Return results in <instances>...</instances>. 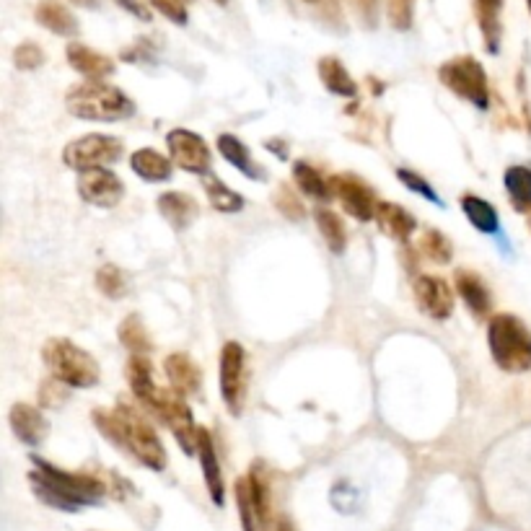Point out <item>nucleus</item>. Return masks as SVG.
I'll return each mask as SVG.
<instances>
[{"instance_id": "obj_5", "label": "nucleus", "mask_w": 531, "mask_h": 531, "mask_svg": "<svg viewBox=\"0 0 531 531\" xmlns=\"http://www.w3.org/2000/svg\"><path fill=\"white\" fill-rule=\"evenodd\" d=\"M42 361L57 381L70 389H91L99 384V363L89 350H83L68 337H52L42 348Z\"/></svg>"}, {"instance_id": "obj_43", "label": "nucleus", "mask_w": 531, "mask_h": 531, "mask_svg": "<svg viewBox=\"0 0 531 531\" xmlns=\"http://www.w3.org/2000/svg\"><path fill=\"white\" fill-rule=\"evenodd\" d=\"M70 3H76L81 8H96L99 6V0H70Z\"/></svg>"}, {"instance_id": "obj_46", "label": "nucleus", "mask_w": 531, "mask_h": 531, "mask_svg": "<svg viewBox=\"0 0 531 531\" xmlns=\"http://www.w3.org/2000/svg\"><path fill=\"white\" fill-rule=\"evenodd\" d=\"M306 3H322V0H306Z\"/></svg>"}, {"instance_id": "obj_9", "label": "nucleus", "mask_w": 531, "mask_h": 531, "mask_svg": "<svg viewBox=\"0 0 531 531\" xmlns=\"http://www.w3.org/2000/svg\"><path fill=\"white\" fill-rule=\"evenodd\" d=\"M221 399L226 410L239 418L247 399V353L236 340H228L221 350Z\"/></svg>"}, {"instance_id": "obj_25", "label": "nucleus", "mask_w": 531, "mask_h": 531, "mask_svg": "<svg viewBox=\"0 0 531 531\" xmlns=\"http://www.w3.org/2000/svg\"><path fill=\"white\" fill-rule=\"evenodd\" d=\"M218 151H221L223 159L228 161V164L234 166V169H239L244 177L249 179H262V169L257 166V161L252 159V153H249V148L241 143L236 135H218Z\"/></svg>"}, {"instance_id": "obj_30", "label": "nucleus", "mask_w": 531, "mask_h": 531, "mask_svg": "<svg viewBox=\"0 0 531 531\" xmlns=\"http://www.w3.org/2000/svg\"><path fill=\"white\" fill-rule=\"evenodd\" d=\"M293 179H296L298 190L304 192V195L314 197V200H329L332 197V187H329V179H324L319 174V169H314L311 164H304V161H298L293 164Z\"/></svg>"}, {"instance_id": "obj_31", "label": "nucleus", "mask_w": 531, "mask_h": 531, "mask_svg": "<svg viewBox=\"0 0 531 531\" xmlns=\"http://www.w3.org/2000/svg\"><path fill=\"white\" fill-rule=\"evenodd\" d=\"M205 192H208L210 205L215 210H221V213H239V210H244V197L231 190V187H226L218 177H205Z\"/></svg>"}, {"instance_id": "obj_45", "label": "nucleus", "mask_w": 531, "mask_h": 531, "mask_svg": "<svg viewBox=\"0 0 531 531\" xmlns=\"http://www.w3.org/2000/svg\"><path fill=\"white\" fill-rule=\"evenodd\" d=\"M215 3H218V6H223V3H228V0H215Z\"/></svg>"}, {"instance_id": "obj_24", "label": "nucleus", "mask_w": 531, "mask_h": 531, "mask_svg": "<svg viewBox=\"0 0 531 531\" xmlns=\"http://www.w3.org/2000/svg\"><path fill=\"white\" fill-rule=\"evenodd\" d=\"M127 381H130V389H133L135 397L140 399V405L151 407V402L159 394V386L153 381L151 363H148L146 355H133L130 363H127Z\"/></svg>"}, {"instance_id": "obj_29", "label": "nucleus", "mask_w": 531, "mask_h": 531, "mask_svg": "<svg viewBox=\"0 0 531 531\" xmlns=\"http://www.w3.org/2000/svg\"><path fill=\"white\" fill-rule=\"evenodd\" d=\"M314 218H317V226H319V231H322L324 241H327L329 252H335V254L345 252V244H348V231H345V223H342L340 215L329 208H317Z\"/></svg>"}, {"instance_id": "obj_42", "label": "nucleus", "mask_w": 531, "mask_h": 531, "mask_svg": "<svg viewBox=\"0 0 531 531\" xmlns=\"http://www.w3.org/2000/svg\"><path fill=\"white\" fill-rule=\"evenodd\" d=\"M117 6L125 8L130 16H135L138 21H151V8L146 6V0H114Z\"/></svg>"}, {"instance_id": "obj_2", "label": "nucleus", "mask_w": 531, "mask_h": 531, "mask_svg": "<svg viewBox=\"0 0 531 531\" xmlns=\"http://www.w3.org/2000/svg\"><path fill=\"white\" fill-rule=\"evenodd\" d=\"M32 490L42 503L57 508V511L76 513L83 506H96L104 498L107 487L102 480H96L91 475H81V472H68L55 464L32 456Z\"/></svg>"}, {"instance_id": "obj_27", "label": "nucleus", "mask_w": 531, "mask_h": 531, "mask_svg": "<svg viewBox=\"0 0 531 531\" xmlns=\"http://www.w3.org/2000/svg\"><path fill=\"white\" fill-rule=\"evenodd\" d=\"M462 210H464V215H467V221L472 223L477 231H482V234H498L500 231L498 210L487 203L485 197L464 195L462 197Z\"/></svg>"}, {"instance_id": "obj_22", "label": "nucleus", "mask_w": 531, "mask_h": 531, "mask_svg": "<svg viewBox=\"0 0 531 531\" xmlns=\"http://www.w3.org/2000/svg\"><path fill=\"white\" fill-rule=\"evenodd\" d=\"M130 169L138 174L140 179H146L151 184L169 182L171 171H174V161L166 159L164 153L153 151V148H140L130 156Z\"/></svg>"}, {"instance_id": "obj_11", "label": "nucleus", "mask_w": 531, "mask_h": 531, "mask_svg": "<svg viewBox=\"0 0 531 531\" xmlns=\"http://www.w3.org/2000/svg\"><path fill=\"white\" fill-rule=\"evenodd\" d=\"M329 187H332V195L342 203L345 213L353 215L355 221H373L379 200H376L373 190L361 177H355V174H335V177L329 179Z\"/></svg>"}, {"instance_id": "obj_19", "label": "nucleus", "mask_w": 531, "mask_h": 531, "mask_svg": "<svg viewBox=\"0 0 531 531\" xmlns=\"http://www.w3.org/2000/svg\"><path fill=\"white\" fill-rule=\"evenodd\" d=\"M159 213L164 215V221L169 223L174 231H184L197 221L200 215V205L187 192H164L159 197Z\"/></svg>"}, {"instance_id": "obj_16", "label": "nucleus", "mask_w": 531, "mask_h": 531, "mask_svg": "<svg viewBox=\"0 0 531 531\" xmlns=\"http://www.w3.org/2000/svg\"><path fill=\"white\" fill-rule=\"evenodd\" d=\"M68 63L70 68L81 73L89 81H104V78L114 76V60L104 52H96L94 47L81 45V42H70L68 45Z\"/></svg>"}, {"instance_id": "obj_36", "label": "nucleus", "mask_w": 531, "mask_h": 531, "mask_svg": "<svg viewBox=\"0 0 531 531\" xmlns=\"http://www.w3.org/2000/svg\"><path fill=\"white\" fill-rule=\"evenodd\" d=\"M386 13L394 29L407 32L415 19V0H386Z\"/></svg>"}, {"instance_id": "obj_37", "label": "nucleus", "mask_w": 531, "mask_h": 531, "mask_svg": "<svg viewBox=\"0 0 531 531\" xmlns=\"http://www.w3.org/2000/svg\"><path fill=\"white\" fill-rule=\"evenodd\" d=\"M397 177H399V182L405 184V187L410 192H415V195L425 197V200H430V203L443 205L441 197H438V192L433 190V187H430V182H425V179L420 177V174H415V171H410V169H397Z\"/></svg>"}, {"instance_id": "obj_41", "label": "nucleus", "mask_w": 531, "mask_h": 531, "mask_svg": "<svg viewBox=\"0 0 531 531\" xmlns=\"http://www.w3.org/2000/svg\"><path fill=\"white\" fill-rule=\"evenodd\" d=\"M65 384L63 381H57L55 376H52L50 381H45V384L39 386V402H42V407H57L60 402L65 399Z\"/></svg>"}, {"instance_id": "obj_1", "label": "nucleus", "mask_w": 531, "mask_h": 531, "mask_svg": "<svg viewBox=\"0 0 531 531\" xmlns=\"http://www.w3.org/2000/svg\"><path fill=\"white\" fill-rule=\"evenodd\" d=\"M91 418H94V425L99 428V433L107 441H112L117 449L133 454L140 464H146L153 472L166 469L169 456H166L164 443H161L159 433L153 430V425L148 423L143 412L120 402L114 410L99 407V410H94Z\"/></svg>"}, {"instance_id": "obj_15", "label": "nucleus", "mask_w": 531, "mask_h": 531, "mask_svg": "<svg viewBox=\"0 0 531 531\" xmlns=\"http://www.w3.org/2000/svg\"><path fill=\"white\" fill-rule=\"evenodd\" d=\"M8 423H11L13 436L19 438L21 443H26V446H39L47 438V430H50L39 407L26 405V402H19V405L11 407Z\"/></svg>"}, {"instance_id": "obj_10", "label": "nucleus", "mask_w": 531, "mask_h": 531, "mask_svg": "<svg viewBox=\"0 0 531 531\" xmlns=\"http://www.w3.org/2000/svg\"><path fill=\"white\" fill-rule=\"evenodd\" d=\"M166 146H169V159L182 171H190V174H208L210 171L213 156H210L208 143L187 127L169 130Z\"/></svg>"}, {"instance_id": "obj_14", "label": "nucleus", "mask_w": 531, "mask_h": 531, "mask_svg": "<svg viewBox=\"0 0 531 531\" xmlns=\"http://www.w3.org/2000/svg\"><path fill=\"white\" fill-rule=\"evenodd\" d=\"M197 456H200V464H203L205 487H208L210 498H213L215 506H223L226 503V482H223L221 462H218L213 436H210L208 428L197 430Z\"/></svg>"}, {"instance_id": "obj_28", "label": "nucleus", "mask_w": 531, "mask_h": 531, "mask_svg": "<svg viewBox=\"0 0 531 531\" xmlns=\"http://www.w3.org/2000/svg\"><path fill=\"white\" fill-rule=\"evenodd\" d=\"M506 192L511 197L513 208L519 210V213H526L531 210V169L529 166H511L506 169Z\"/></svg>"}, {"instance_id": "obj_35", "label": "nucleus", "mask_w": 531, "mask_h": 531, "mask_svg": "<svg viewBox=\"0 0 531 531\" xmlns=\"http://www.w3.org/2000/svg\"><path fill=\"white\" fill-rule=\"evenodd\" d=\"M96 288L104 293L107 298H122L127 293V278L125 272L117 265H104L96 272Z\"/></svg>"}, {"instance_id": "obj_17", "label": "nucleus", "mask_w": 531, "mask_h": 531, "mask_svg": "<svg viewBox=\"0 0 531 531\" xmlns=\"http://www.w3.org/2000/svg\"><path fill=\"white\" fill-rule=\"evenodd\" d=\"M456 293L462 296L464 306L469 309V314L477 319H485L493 309V296H490V288L485 285V280L472 270H456Z\"/></svg>"}, {"instance_id": "obj_4", "label": "nucleus", "mask_w": 531, "mask_h": 531, "mask_svg": "<svg viewBox=\"0 0 531 531\" xmlns=\"http://www.w3.org/2000/svg\"><path fill=\"white\" fill-rule=\"evenodd\" d=\"M487 345L495 366L506 373H526L531 368V332L513 314H495L487 322Z\"/></svg>"}, {"instance_id": "obj_6", "label": "nucleus", "mask_w": 531, "mask_h": 531, "mask_svg": "<svg viewBox=\"0 0 531 531\" xmlns=\"http://www.w3.org/2000/svg\"><path fill=\"white\" fill-rule=\"evenodd\" d=\"M438 78L449 91H454L459 99L487 109L490 104V86H487V73L480 60L472 55L451 57L438 68Z\"/></svg>"}, {"instance_id": "obj_20", "label": "nucleus", "mask_w": 531, "mask_h": 531, "mask_svg": "<svg viewBox=\"0 0 531 531\" xmlns=\"http://www.w3.org/2000/svg\"><path fill=\"white\" fill-rule=\"evenodd\" d=\"M373 221L379 223V228L386 236H392V239L402 241V244H407L412 231L418 228V221H415V215H412L410 210H405L402 205L386 203V200H379Z\"/></svg>"}, {"instance_id": "obj_23", "label": "nucleus", "mask_w": 531, "mask_h": 531, "mask_svg": "<svg viewBox=\"0 0 531 531\" xmlns=\"http://www.w3.org/2000/svg\"><path fill=\"white\" fill-rule=\"evenodd\" d=\"M319 78H322L324 89L332 91L335 96H342V99H355L358 96V86H355L353 76L337 57H322L319 60Z\"/></svg>"}, {"instance_id": "obj_7", "label": "nucleus", "mask_w": 531, "mask_h": 531, "mask_svg": "<svg viewBox=\"0 0 531 531\" xmlns=\"http://www.w3.org/2000/svg\"><path fill=\"white\" fill-rule=\"evenodd\" d=\"M122 153H125V146H122L120 138H114V135L91 133V135H83V138L70 140L63 151V161L68 169L81 174V171L117 164V161L122 159Z\"/></svg>"}, {"instance_id": "obj_32", "label": "nucleus", "mask_w": 531, "mask_h": 531, "mask_svg": "<svg viewBox=\"0 0 531 531\" xmlns=\"http://www.w3.org/2000/svg\"><path fill=\"white\" fill-rule=\"evenodd\" d=\"M236 506H239V519L241 529L244 531H257L260 529V511H257V500L252 493V482L249 477H241L236 482Z\"/></svg>"}, {"instance_id": "obj_33", "label": "nucleus", "mask_w": 531, "mask_h": 531, "mask_svg": "<svg viewBox=\"0 0 531 531\" xmlns=\"http://www.w3.org/2000/svg\"><path fill=\"white\" fill-rule=\"evenodd\" d=\"M420 252L423 257H428L430 262L436 265H449L454 260V247H451V239L438 228H425L423 239H420Z\"/></svg>"}, {"instance_id": "obj_38", "label": "nucleus", "mask_w": 531, "mask_h": 531, "mask_svg": "<svg viewBox=\"0 0 531 531\" xmlns=\"http://www.w3.org/2000/svg\"><path fill=\"white\" fill-rule=\"evenodd\" d=\"M13 63H16V68L21 70L39 68V65L45 63V50L39 45H34V42H24V45H19L13 50Z\"/></svg>"}, {"instance_id": "obj_44", "label": "nucleus", "mask_w": 531, "mask_h": 531, "mask_svg": "<svg viewBox=\"0 0 531 531\" xmlns=\"http://www.w3.org/2000/svg\"><path fill=\"white\" fill-rule=\"evenodd\" d=\"M278 531H293L291 521H288V519H280L278 521Z\"/></svg>"}, {"instance_id": "obj_40", "label": "nucleus", "mask_w": 531, "mask_h": 531, "mask_svg": "<svg viewBox=\"0 0 531 531\" xmlns=\"http://www.w3.org/2000/svg\"><path fill=\"white\" fill-rule=\"evenodd\" d=\"M278 208H280V213H283L285 218H291V221H301L306 213L304 205L298 203V197L293 195L288 187H283V190L278 192Z\"/></svg>"}, {"instance_id": "obj_18", "label": "nucleus", "mask_w": 531, "mask_h": 531, "mask_svg": "<svg viewBox=\"0 0 531 531\" xmlns=\"http://www.w3.org/2000/svg\"><path fill=\"white\" fill-rule=\"evenodd\" d=\"M164 373H166V379H169L171 389L182 394V397L184 394L200 392V384H203V373H200L197 363L192 361L187 353L166 355Z\"/></svg>"}, {"instance_id": "obj_26", "label": "nucleus", "mask_w": 531, "mask_h": 531, "mask_svg": "<svg viewBox=\"0 0 531 531\" xmlns=\"http://www.w3.org/2000/svg\"><path fill=\"white\" fill-rule=\"evenodd\" d=\"M500 11H503V0H475L477 24L485 37L487 52H498L500 47Z\"/></svg>"}, {"instance_id": "obj_34", "label": "nucleus", "mask_w": 531, "mask_h": 531, "mask_svg": "<svg viewBox=\"0 0 531 531\" xmlns=\"http://www.w3.org/2000/svg\"><path fill=\"white\" fill-rule=\"evenodd\" d=\"M120 342L133 355H143L151 350V337L146 332V324L140 322L138 314H130L120 324Z\"/></svg>"}, {"instance_id": "obj_3", "label": "nucleus", "mask_w": 531, "mask_h": 531, "mask_svg": "<svg viewBox=\"0 0 531 531\" xmlns=\"http://www.w3.org/2000/svg\"><path fill=\"white\" fill-rule=\"evenodd\" d=\"M65 107L73 117L86 122H122L135 114L133 99L107 81L78 83L65 96Z\"/></svg>"}, {"instance_id": "obj_21", "label": "nucleus", "mask_w": 531, "mask_h": 531, "mask_svg": "<svg viewBox=\"0 0 531 531\" xmlns=\"http://www.w3.org/2000/svg\"><path fill=\"white\" fill-rule=\"evenodd\" d=\"M34 19L57 37H76L78 34V19L63 0H39L34 8Z\"/></svg>"}, {"instance_id": "obj_8", "label": "nucleus", "mask_w": 531, "mask_h": 531, "mask_svg": "<svg viewBox=\"0 0 531 531\" xmlns=\"http://www.w3.org/2000/svg\"><path fill=\"white\" fill-rule=\"evenodd\" d=\"M148 410L156 412L161 423L169 425L171 436L177 438L184 454H197V430L200 428L195 425L190 407L182 402V394L174 392V389L171 392L169 389H159Z\"/></svg>"}, {"instance_id": "obj_12", "label": "nucleus", "mask_w": 531, "mask_h": 531, "mask_svg": "<svg viewBox=\"0 0 531 531\" xmlns=\"http://www.w3.org/2000/svg\"><path fill=\"white\" fill-rule=\"evenodd\" d=\"M78 195L83 203L94 205V208H117L125 197V184L107 166H99V169L81 171Z\"/></svg>"}, {"instance_id": "obj_13", "label": "nucleus", "mask_w": 531, "mask_h": 531, "mask_svg": "<svg viewBox=\"0 0 531 531\" xmlns=\"http://www.w3.org/2000/svg\"><path fill=\"white\" fill-rule=\"evenodd\" d=\"M412 291H415V301H418L425 317L443 322V319H449L454 314V291L438 275H418Z\"/></svg>"}, {"instance_id": "obj_39", "label": "nucleus", "mask_w": 531, "mask_h": 531, "mask_svg": "<svg viewBox=\"0 0 531 531\" xmlns=\"http://www.w3.org/2000/svg\"><path fill=\"white\" fill-rule=\"evenodd\" d=\"M148 3L174 24H187V0H148Z\"/></svg>"}]
</instances>
